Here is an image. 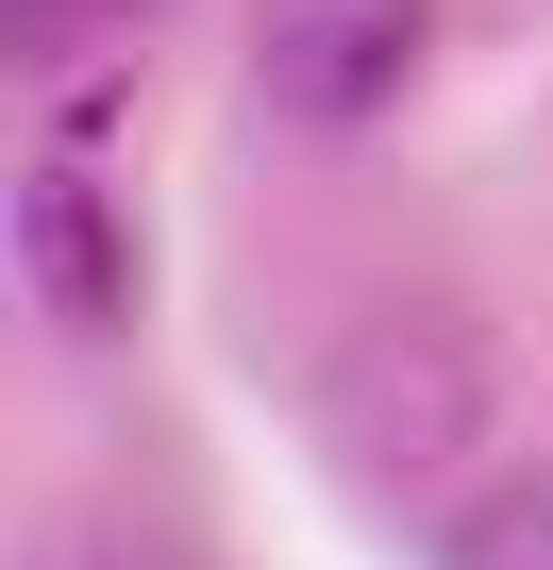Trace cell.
Listing matches in <instances>:
<instances>
[{"label":"cell","instance_id":"cell-1","mask_svg":"<svg viewBox=\"0 0 553 570\" xmlns=\"http://www.w3.org/2000/svg\"><path fill=\"white\" fill-rule=\"evenodd\" d=\"M436 51V0H251V101L303 135H369Z\"/></svg>","mask_w":553,"mask_h":570},{"label":"cell","instance_id":"cell-2","mask_svg":"<svg viewBox=\"0 0 553 570\" xmlns=\"http://www.w3.org/2000/svg\"><path fill=\"white\" fill-rule=\"evenodd\" d=\"M18 268H34V303H51L68 336H118V320H135V218L85 185V151L18 168Z\"/></svg>","mask_w":553,"mask_h":570},{"label":"cell","instance_id":"cell-3","mask_svg":"<svg viewBox=\"0 0 553 570\" xmlns=\"http://www.w3.org/2000/svg\"><path fill=\"white\" fill-rule=\"evenodd\" d=\"M436 570H553V470H503L436 520Z\"/></svg>","mask_w":553,"mask_h":570},{"label":"cell","instance_id":"cell-4","mask_svg":"<svg viewBox=\"0 0 553 570\" xmlns=\"http://www.w3.org/2000/svg\"><path fill=\"white\" fill-rule=\"evenodd\" d=\"M85 18H135V0H0V35H18V51H34V68H51V51H68V35H85Z\"/></svg>","mask_w":553,"mask_h":570}]
</instances>
